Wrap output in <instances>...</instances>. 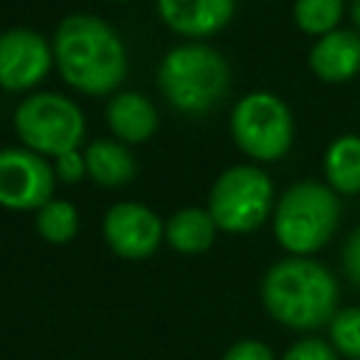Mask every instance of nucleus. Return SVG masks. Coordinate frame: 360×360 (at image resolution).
Returning a JSON list of instances; mask_svg holds the SVG:
<instances>
[{
  "instance_id": "obj_1",
  "label": "nucleus",
  "mask_w": 360,
  "mask_h": 360,
  "mask_svg": "<svg viewBox=\"0 0 360 360\" xmlns=\"http://www.w3.org/2000/svg\"><path fill=\"white\" fill-rule=\"evenodd\" d=\"M338 281L309 256H287L262 278V304L273 321L295 332L329 326L338 315Z\"/></svg>"
},
{
  "instance_id": "obj_2",
  "label": "nucleus",
  "mask_w": 360,
  "mask_h": 360,
  "mask_svg": "<svg viewBox=\"0 0 360 360\" xmlns=\"http://www.w3.org/2000/svg\"><path fill=\"white\" fill-rule=\"evenodd\" d=\"M53 56L68 84L101 96L127 73V53L118 34L93 14H70L53 37Z\"/></svg>"
},
{
  "instance_id": "obj_3",
  "label": "nucleus",
  "mask_w": 360,
  "mask_h": 360,
  "mask_svg": "<svg viewBox=\"0 0 360 360\" xmlns=\"http://www.w3.org/2000/svg\"><path fill=\"white\" fill-rule=\"evenodd\" d=\"M340 222L338 194L318 180L290 186L273 211V233L290 256H309L321 250Z\"/></svg>"
},
{
  "instance_id": "obj_4",
  "label": "nucleus",
  "mask_w": 360,
  "mask_h": 360,
  "mask_svg": "<svg viewBox=\"0 0 360 360\" xmlns=\"http://www.w3.org/2000/svg\"><path fill=\"white\" fill-rule=\"evenodd\" d=\"M158 84L172 107L200 115L225 98L231 87V70L214 48L180 45L163 56L158 68Z\"/></svg>"
},
{
  "instance_id": "obj_5",
  "label": "nucleus",
  "mask_w": 360,
  "mask_h": 360,
  "mask_svg": "<svg viewBox=\"0 0 360 360\" xmlns=\"http://www.w3.org/2000/svg\"><path fill=\"white\" fill-rule=\"evenodd\" d=\"M273 208V183L259 166H231L222 172L208 197V214L228 233L256 231Z\"/></svg>"
},
{
  "instance_id": "obj_6",
  "label": "nucleus",
  "mask_w": 360,
  "mask_h": 360,
  "mask_svg": "<svg viewBox=\"0 0 360 360\" xmlns=\"http://www.w3.org/2000/svg\"><path fill=\"white\" fill-rule=\"evenodd\" d=\"M14 127L31 149L59 158L79 146L84 135V115L59 93H34L17 107Z\"/></svg>"
},
{
  "instance_id": "obj_7",
  "label": "nucleus",
  "mask_w": 360,
  "mask_h": 360,
  "mask_svg": "<svg viewBox=\"0 0 360 360\" xmlns=\"http://www.w3.org/2000/svg\"><path fill=\"white\" fill-rule=\"evenodd\" d=\"M231 132L245 155L278 160L292 143V115L278 96L248 93L231 112Z\"/></svg>"
},
{
  "instance_id": "obj_8",
  "label": "nucleus",
  "mask_w": 360,
  "mask_h": 360,
  "mask_svg": "<svg viewBox=\"0 0 360 360\" xmlns=\"http://www.w3.org/2000/svg\"><path fill=\"white\" fill-rule=\"evenodd\" d=\"M53 194V169L28 149H0V205L14 211L42 208Z\"/></svg>"
},
{
  "instance_id": "obj_9",
  "label": "nucleus",
  "mask_w": 360,
  "mask_h": 360,
  "mask_svg": "<svg viewBox=\"0 0 360 360\" xmlns=\"http://www.w3.org/2000/svg\"><path fill=\"white\" fill-rule=\"evenodd\" d=\"M166 233L158 214L141 202H118L104 214V239L124 259H146Z\"/></svg>"
},
{
  "instance_id": "obj_10",
  "label": "nucleus",
  "mask_w": 360,
  "mask_h": 360,
  "mask_svg": "<svg viewBox=\"0 0 360 360\" xmlns=\"http://www.w3.org/2000/svg\"><path fill=\"white\" fill-rule=\"evenodd\" d=\"M51 68L48 42L31 28H11L0 34V87L28 90L45 79Z\"/></svg>"
},
{
  "instance_id": "obj_11",
  "label": "nucleus",
  "mask_w": 360,
  "mask_h": 360,
  "mask_svg": "<svg viewBox=\"0 0 360 360\" xmlns=\"http://www.w3.org/2000/svg\"><path fill=\"white\" fill-rule=\"evenodd\" d=\"M158 11L169 28L186 37H208L228 25L233 0H158Z\"/></svg>"
},
{
  "instance_id": "obj_12",
  "label": "nucleus",
  "mask_w": 360,
  "mask_h": 360,
  "mask_svg": "<svg viewBox=\"0 0 360 360\" xmlns=\"http://www.w3.org/2000/svg\"><path fill=\"white\" fill-rule=\"evenodd\" d=\"M309 68L323 82H346L360 70V34L349 28H335L309 51Z\"/></svg>"
},
{
  "instance_id": "obj_13",
  "label": "nucleus",
  "mask_w": 360,
  "mask_h": 360,
  "mask_svg": "<svg viewBox=\"0 0 360 360\" xmlns=\"http://www.w3.org/2000/svg\"><path fill=\"white\" fill-rule=\"evenodd\" d=\"M107 124L121 141L141 143L158 129L155 104L141 93H118L107 104Z\"/></svg>"
},
{
  "instance_id": "obj_14",
  "label": "nucleus",
  "mask_w": 360,
  "mask_h": 360,
  "mask_svg": "<svg viewBox=\"0 0 360 360\" xmlns=\"http://www.w3.org/2000/svg\"><path fill=\"white\" fill-rule=\"evenodd\" d=\"M326 186L338 194L360 191V135H340L323 155Z\"/></svg>"
},
{
  "instance_id": "obj_15",
  "label": "nucleus",
  "mask_w": 360,
  "mask_h": 360,
  "mask_svg": "<svg viewBox=\"0 0 360 360\" xmlns=\"http://www.w3.org/2000/svg\"><path fill=\"white\" fill-rule=\"evenodd\" d=\"M217 222L202 208H183L166 222V239L177 253H202L211 248Z\"/></svg>"
},
{
  "instance_id": "obj_16",
  "label": "nucleus",
  "mask_w": 360,
  "mask_h": 360,
  "mask_svg": "<svg viewBox=\"0 0 360 360\" xmlns=\"http://www.w3.org/2000/svg\"><path fill=\"white\" fill-rule=\"evenodd\" d=\"M87 172L101 186H124L135 174V158L115 141H93L84 152Z\"/></svg>"
},
{
  "instance_id": "obj_17",
  "label": "nucleus",
  "mask_w": 360,
  "mask_h": 360,
  "mask_svg": "<svg viewBox=\"0 0 360 360\" xmlns=\"http://www.w3.org/2000/svg\"><path fill=\"white\" fill-rule=\"evenodd\" d=\"M292 17L304 34L323 37L343 20V0H295Z\"/></svg>"
},
{
  "instance_id": "obj_18",
  "label": "nucleus",
  "mask_w": 360,
  "mask_h": 360,
  "mask_svg": "<svg viewBox=\"0 0 360 360\" xmlns=\"http://www.w3.org/2000/svg\"><path fill=\"white\" fill-rule=\"evenodd\" d=\"M37 231L42 239L53 242V245H62L68 239L76 236L79 231V214L70 202L65 200H51L48 205H42L37 211Z\"/></svg>"
},
{
  "instance_id": "obj_19",
  "label": "nucleus",
  "mask_w": 360,
  "mask_h": 360,
  "mask_svg": "<svg viewBox=\"0 0 360 360\" xmlns=\"http://www.w3.org/2000/svg\"><path fill=\"white\" fill-rule=\"evenodd\" d=\"M329 343L338 354L360 360V307H343L329 321Z\"/></svg>"
},
{
  "instance_id": "obj_20",
  "label": "nucleus",
  "mask_w": 360,
  "mask_h": 360,
  "mask_svg": "<svg viewBox=\"0 0 360 360\" xmlns=\"http://www.w3.org/2000/svg\"><path fill=\"white\" fill-rule=\"evenodd\" d=\"M281 360H338V352L321 338H301L284 352Z\"/></svg>"
},
{
  "instance_id": "obj_21",
  "label": "nucleus",
  "mask_w": 360,
  "mask_h": 360,
  "mask_svg": "<svg viewBox=\"0 0 360 360\" xmlns=\"http://www.w3.org/2000/svg\"><path fill=\"white\" fill-rule=\"evenodd\" d=\"M222 360H276V354L270 352L267 343L253 340V338H245V340H236V343L222 354Z\"/></svg>"
},
{
  "instance_id": "obj_22",
  "label": "nucleus",
  "mask_w": 360,
  "mask_h": 360,
  "mask_svg": "<svg viewBox=\"0 0 360 360\" xmlns=\"http://www.w3.org/2000/svg\"><path fill=\"white\" fill-rule=\"evenodd\" d=\"M343 273L354 287H360V228H354L343 245Z\"/></svg>"
},
{
  "instance_id": "obj_23",
  "label": "nucleus",
  "mask_w": 360,
  "mask_h": 360,
  "mask_svg": "<svg viewBox=\"0 0 360 360\" xmlns=\"http://www.w3.org/2000/svg\"><path fill=\"white\" fill-rule=\"evenodd\" d=\"M56 172H59V177H62V180L76 183V180H82V177H84V172H87V160H84V155H79V152L73 149V152H68V155H59Z\"/></svg>"
},
{
  "instance_id": "obj_24",
  "label": "nucleus",
  "mask_w": 360,
  "mask_h": 360,
  "mask_svg": "<svg viewBox=\"0 0 360 360\" xmlns=\"http://www.w3.org/2000/svg\"><path fill=\"white\" fill-rule=\"evenodd\" d=\"M352 17H354V25H357V34H360V0H352Z\"/></svg>"
}]
</instances>
